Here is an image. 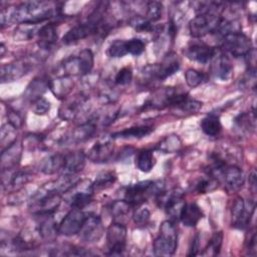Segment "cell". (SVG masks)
<instances>
[{"label":"cell","instance_id":"cell-1","mask_svg":"<svg viewBox=\"0 0 257 257\" xmlns=\"http://www.w3.org/2000/svg\"><path fill=\"white\" fill-rule=\"evenodd\" d=\"M178 246V233L172 221H164L160 227L159 236L154 242L156 256H172Z\"/></svg>","mask_w":257,"mask_h":257},{"label":"cell","instance_id":"cell-2","mask_svg":"<svg viewBox=\"0 0 257 257\" xmlns=\"http://www.w3.org/2000/svg\"><path fill=\"white\" fill-rule=\"evenodd\" d=\"M61 203L60 192L54 188L48 189L45 193H36L33 197L30 208L36 216L53 215Z\"/></svg>","mask_w":257,"mask_h":257},{"label":"cell","instance_id":"cell-3","mask_svg":"<svg viewBox=\"0 0 257 257\" xmlns=\"http://www.w3.org/2000/svg\"><path fill=\"white\" fill-rule=\"evenodd\" d=\"M222 47L234 57H246L254 49L251 39L241 31L224 35L222 37Z\"/></svg>","mask_w":257,"mask_h":257},{"label":"cell","instance_id":"cell-4","mask_svg":"<svg viewBox=\"0 0 257 257\" xmlns=\"http://www.w3.org/2000/svg\"><path fill=\"white\" fill-rule=\"evenodd\" d=\"M255 211V202L251 200H245L238 197L232 206V226L239 230L246 229L253 217Z\"/></svg>","mask_w":257,"mask_h":257},{"label":"cell","instance_id":"cell-5","mask_svg":"<svg viewBox=\"0 0 257 257\" xmlns=\"http://www.w3.org/2000/svg\"><path fill=\"white\" fill-rule=\"evenodd\" d=\"M68 191H72L67 199L69 206L71 208L81 210L92 201L94 189L90 181L82 180L74 183Z\"/></svg>","mask_w":257,"mask_h":257},{"label":"cell","instance_id":"cell-6","mask_svg":"<svg viewBox=\"0 0 257 257\" xmlns=\"http://www.w3.org/2000/svg\"><path fill=\"white\" fill-rule=\"evenodd\" d=\"M221 16L212 13L197 14L189 22V31L192 37L200 38L208 33H214Z\"/></svg>","mask_w":257,"mask_h":257},{"label":"cell","instance_id":"cell-7","mask_svg":"<svg viewBox=\"0 0 257 257\" xmlns=\"http://www.w3.org/2000/svg\"><path fill=\"white\" fill-rule=\"evenodd\" d=\"M126 227L118 222L111 223L106 231L107 255H120L125 248Z\"/></svg>","mask_w":257,"mask_h":257},{"label":"cell","instance_id":"cell-8","mask_svg":"<svg viewBox=\"0 0 257 257\" xmlns=\"http://www.w3.org/2000/svg\"><path fill=\"white\" fill-rule=\"evenodd\" d=\"M159 207L163 208L172 218H179L182 207L184 206V194L179 190H174L169 193L165 191L157 196Z\"/></svg>","mask_w":257,"mask_h":257},{"label":"cell","instance_id":"cell-9","mask_svg":"<svg viewBox=\"0 0 257 257\" xmlns=\"http://www.w3.org/2000/svg\"><path fill=\"white\" fill-rule=\"evenodd\" d=\"M148 195H154V182L142 181L126 188L124 200L132 207H139L146 201Z\"/></svg>","mask_w":257,"mask_h":257},{"label":"cell","instance_id":"cell-10","mask_svg":"<svg viewBox=\"0 0 257 257\" xmlns=\"http://www.w3.org/2000/svg\"><path fill=\"white\" fill-rule=\"evenodd\" d=\"M86 215L80 209L72 208L58 224V232L64 236H72L78 234Z\"/></svg>","mask_w":257,"mask_h":257},{"label":"cell","instance_id":"cell-11","mask_svg":"<svg viewBox=\"0 0 257 257\" xmlns=\"http://www.w3.org/2000/svg\"><path fill=\"white\" fill-rule=\"evenodd\" d=\"M78 234L80 239L84 242H97L103 234V225L100 217L94 214L86 215V218Z\"/></svg>","mask_w":257,"mask_h":257},{"label":"cell","instance_id":"cell-12","mask_svg":"<svg viewBox=\"0 0 257 257\" xmlns=\"http://www.w3.org/2000/svg\"><path fill=\"white\" fill-rule=\"evenodd\" d=\"M180 68V62L178 58L174 56H168L160 64L149 65L145 68L146 74L153 76L159 80H164L169 76L173 75Z\"/></svg>","mask_w":257,"mask_h":257},{"label":"cell","instance_id":"cell-13","mask_svg":"<svg viewBox=\"0 0 257 257\" xmlns=\"http://www.w3.org/2000/svg\"><path fill=\"white\" fill-rule=\"evenodd\" d=\"M184 53L190 60L206 64L214 59L217 54V50L216 48L204 43H194L189 45L184 50Z\"/></svg>","mask_w":257,"mask_h":257},{"label":"cell","instance_id":"cell-14","mask_svg":"<svg viewBox=\"0 0 257 257\" xmlns=\"http://www.w3.org/2000/svg\"><path fill=\"white\" fill-rule=\"evenodd\" d=\"M85 164V155L82 152H73L65 156L64 166L62 168V177L72 180L82 171Z\"/></svg>","mask_w":257,"mask_h":257},{"label":"cell","instance_id":"cell-15","mask_svg":"<svg viewBox=\"0 0 257 257\" xmlns=\"http://www.w3.org/2000/svg\"><path fill=\"white\" fill-rule=\"evenodd\" d=\"M221 177L229 192H238L245 183L242 170L236 166H226Z\"/></svg>","mask_w":257,"mask_h":257},{"label":"cell","instance_id":"cell-16","mask_svg":"<svg viewBox=\"0 0 257 257\" xmlns=\"http://www.w3.org/2000/svg\"><path fill=\"white\" fill-rule=\"evenodd\" d=\"M113 152V144L110 140L98 141L88 151L87 157L91 162L104 163L106 162Z\"/></svg>","mask_w":257,"mask_h":257},{"label":"cell","instance_id":"cell-17","mask_svg":"<svg viewBox=\"0 0 257 257\" xmlns=\"http://www.w3.org/2000/svg\"><path fill=\"white\" fill-rule=\"evenodd\" d=\"M204 217V213L196 203H185L180 212L179 219L186 227H195Z\"/></svg>","mask_w":257,"mask_h":257},{"label":"cell","instance_id":"cell-18","mask_svg":"<svg viewBox=\"0 0 257 257\" xmlns=\"http://www.w3.org/2000/svg\"><path fill=\"white\" fill-rule=\"evenodd\" d=\"M22 146L14 142L2 151L1 167L2 171H10L16 167L21 158Z\"/></svg>","mask_w":257,"mask_h":257},{"label":"cell","instance_id":"cell-19","mask_svg":"<svg viewBox=\"0 0 257 257\" xmlns=\"http://www.w3.org/2000/svg\"><path fill=\"white\" fill-rule=\"evenodd\" d=\"M57 38L56 26L52 22L42 25L37 31V43L42 49H50L56 43Z\"/></svg>","mask_w":257,"mask_h":257},{"label":"cell","instance_id":"cell-20","mask_svg":"<svg viewBox=\"0 0 257 257\" xmlns=\"http://www.w3.org/2000/svg\"><path fill=\"white\" fill-rule=\"evenodd\" d=\"M29 70V65L22 61H17L2 65L1 67V81L10 82L22 77Z\"/></svg>","mask_w":257,"mask_h":257},{"label":"cell","instance_id":"cell-21","mask_svg":"<svg viewBox=\"0 0 257 257\" xmlns=\"http://www.w3.org/2000/svg\"><path fill=\"white\" fill-rule=\"evenodd\" d=\"M40 222L38 224L39 235L47 241H53L56 238L58 232V225L53 221L52 215H41Z\"/></svg>","mask_w":257,"mask_h":257},{"label":"cell","instance_id":"cell-22","mask_svg":"<svg viewBox=\"0 0 257 257\" xmlns=\"http://www.w3.org/2000/svg\"><path fill=\"white\" fill-rule=\"evenodd\" d=\"M214 58H216L213 65V72L215 76L224 81L230 79L233 75V66L229 58L224 54H221L218 57L215 56Z\"/></svg>","mask_w":257,"mask_h":257},{"label":"cell","instance_id":"cell-23","mask_svg":"<svg viewBox=\"0 0 257 257\" xmlns=\"http://www.w3.org/2000/svg\"><path fill=\"white\" fill-rule=\"evenodd\" d=\"M47 88H49V79L35 78L27 86V88L24 92V96L29 101L33 102L36 99L42 97V94L44 93V91Z\"/></svg>","mask_w":257,"mask_h":257},{"label":"cell","instance_id":"cell-24","mask_svg":"<svg viewBox=\"0 0 257 257\" xmlns=\"http://www.w3.org/2000/svg\"><path fill=\"white\" fill-rule=\"evenodd\" d=\"M154 131L151 125H139L125 128L111 135L112 139H142L149 136Z\"/></svg>","mask_w":257,"mask_h":257},{"label":"cell","instance_id":"cell-25","mask_svg":"<svg viewBox=\"0 0 257 257\" xmlns=\"http://www.w3.org/2000/svg\"><path fill=\"white\" fill-rule=\"evenodd\" d=\"M64 161H65V156L63 155H60V154L51 155L42 161L40 165V170L42 173L46 175H52L62 170L64 166Z\"/></svg>","mask_w":257,"mask_h":257},{"label":"cell","instance_id":"cell-26","mask_svg":"<svg viewBox=\"0 0 257 257\" xmlns=\"http://www.w3.org/2000/svg\"><path fill=\"white\" fill-rule=\"evenodd\" d=\"M201 128L203 133L209 137H216L222 130L220 118L216 114H208L201 120Z\"/></svg>","mask_w":257,"mask_h":257},{"label":"cell","instance_id":"cell-27","mask_svg":"<svg viewBox=\"0 0 257 257\" xmlns=\"http://www.w3.org/2000/svg\"><path fill=\"white\" fill-rule=\"evenodd\" d=\"M155 157L154 154L151 150H142L138 156H137V167L140 171L144 172V173H149L152 171V169L155 166Z\"/></svg>","mask_w":257,"mask_h":257},{"label":"cell","instance_id":"cell-28","mask_svg":"<svg viewBox=\"0 0 257 257\" xmlns=\"http://www.w3.org/2000/svg\"><path fill=\"white\" fill-rule=\"evenodd\" d=\"M95 133V124L92 121L84 122L77 126L71 134V141L75 143L88 140Z\"/></svg>","mask_w":257,"mask_h":257},{"label":"cell","instance_id":"cell-29","mask_svg":"<svg viewBox=\"0 0 257 257\" xmlns=\"http://www.w3.org/2000/svg\"><path fill=\"white\" fill-rule=\"evenodd\" d=\"M78 61H79V70H80V75H86L88 74L94 63V58H93V53L90 49L85 48L82 49L79 54L77 55Z\"/></svg>","mask_w":257,"mask_h":257},{"label":"cell","instance_id":"cell-30","mask_svg":"<svg viewBox=\"0 0 257 257\" xmlns=\"http://www.w3.org/2000/svg\"><path fill=\"white\" fill-rule=\"evenodd\" d=\"M71 86H72L71 82L63 76L60 77L59 79L49 80V88L53 91V93L57 97L65 96L70 91Z\"/></svg>","mask_w":257,"mask_h":257},{"label":"cell","instance_id":"cell-31","mask_svg":"<svg viewBox=\"0 0 257 257\" xmlns=\"http://www.w3.org/2000/svg\"><path fill=\"white\" fill-rule=\"evenodd\" d=\"M223 243V233L221 231L215 232L210 241L208 242L207 247L205 248L204 252L201 253L202 255H207V256H215L218 255Z\"/></svg>","mask_w":257,"mask_h":257},{"label":"cell","instance_id":"cell-32","mask_svg":"<svg viewBox=\"0 0 257 257\" xmlns=\"http://www.w3.org/2000/svg\"><path fill=\"white\" fill-rule=\"evenodd\" d=\"M115 180H116V176L114 175V173L112 172L101 173L96 177L94 183H92L93 189L95 191V189L98 190V189L108 188L115 182Z\"/></svg>","mask_w":257,"mask_h":257},{"label":"cell","instance_id":"cell-33","mask_svg":"<svg viewBox=\"0 0 257 257\" xmlns=\"http://www.w3.org/2000/svg\"><path fill=\"white\" fill-rule=\"evenodd\" d=\"M235 124L242 131V132H250V130H254L255 127V115L252 116L250 113L243 112L236 116Z\"/></svg>","mask_w":257,"mask_h":257},{"label":"cell","instance_id":"cell-34","mask_svg":"<svg viewBox=\"0 0 257 257\" xmlns=\"http://www.w3.org/2000/svg\"><path fill=\"white\" fill-rule=\"evenodd\" d=\"M107 53L110 57L113 58H120L123 57L125 54H127L126 50V44L124 40L116 39L110 43L107 49Z\"/></svg>","mask_w":257,"mask_h":257},{"label":"cell","instance_id":"cell-35","mask_svg":"<svg viewBox=\"0 0 257 257\" xmlns=\"http://www.w3.org/2000/svg\"><path fill=\"white\" fill-rule=\"evenodd\" d=\"M207 177L208 178L201 179L195 185V191L198 194H206V193L211 192L217 188V179H215L209 175Z\"/></svg>","mask_w":257,"mask_h":257},{"label":"cell","instance_id":"cell-36","mask_svg":"<svg viewBox=\"0 0 257 257\" xmlns=\"http://www.w3.org/2000/svg\"><path fill=\"white\" fill-rule=\"evenodd\" d=\"M163 4L158 1H151L147 4V19L151 22H155L162 17Z\"/></svg>","mask_w":257,"mask_h":257},{"label":"cell","instance_id":"cell-37","mask_svg":"<svg viewBox=\"0 0 257 257\" xmlns=\"http://www.w3.org/2000/svg\"><path fill=\"white\" fill-rule=\"evenodd\" d=\"M205 76L202 72L194 69V68H189L186 72H185V79H186V83L190 86V87H196L199 84H201L204 80Z\"/></svg>","mask_w":257,"mask_h":257},{"label":"cell","instance_id":"cell-38","mask_svg":"<svg viewBox=\"0 0 257 257\" xmlns=\"http://www.w3.org/2000/svg\"><path fill=\"white\" fill-rule=\"evenodd\" d=\"M30 179V175L25 171H18L10 174V178L7 180V186L20 187L26 184Z\"/></svg>","mask_w":257,"mask_h":257},{"label":"cell","instance_id":"cell-39","mask_svg":"<svg viewBox=\"0 0 257 257\" xmlns=\"http://www.w3.org/2000/svg\"><path fill=\"white\" fill-rule=\"evenodd\" d=\"M130 23L136 30L141 32H152L155 30L152 22L149 21L147 18H143L141 16H135L134 18H132Z\"/></svg>","mask_w":257,"mask_h":257},{"label":"cell","instance_id":"cell-40","mask_svg":"<svg viewBox=\"0 0 257 257\" xmlns=\"http://www.w3.org/2000/svg\"><path fill=\"white\" fill-rule=\"evenodd\" d=\"M125 44H126L127 53L135 55V56L142 54L146 48L145 42L140 38H132V39L125 41Z\"/></svg>","mask_w":257,"mask_h":257},{"label":"cell","instance_id":"cell-41","mask_svg":"<svg viewBox=\"0 0 257 257\" xmlns=\"http://www.w3.org/2000/svg\"><path fill=\"white\" fill-rule=\"evenodd\" d=\"M181 145V142L179 140L178 137L176 136H170L168 138H166L158 147V149L160 151H163L165 153H172L176 150L179 149Z\"/></svg>","mask_w":257,"mask_h":257},{"label":"cell","instance_id":"cell-42","mask_svg":"<svg viewBox=\"0 0 257 257\" xmlns=\"http://www.w3.org/2000/svg\"><path fill=\"white\" fill-rule=\"evenodd\" d=\"M132 206L125 200H118L111 204L110 212L114 217H122L130 212Z\"/></svg>","mask_w":257,"mask_h":257},{"label":"cell","instance_id":"cell-43","mask_svg":"<svg viewBox=\"0 0 257 257\" xmlns=\"http://www.w3.org/2000/svg\"><path fill=\"white\" fill-rule=\"evenodd\" d=\"M201 107H202V102L190 97H187L180 105L177 106V108L188 113H196L197 111L200 110Z\"/></svg>","mask_w":257,"mask_h":257},{"label":"cell","instance_id":"cell-44","mask_svg":"<svg viewBox=\"0 0 257 257\" xmlns=\"http://www.w3.org/2000/svg\"><path fill=\"white\" fill-rule=\"evenodd\" d=\"M31 108H32V110L35 114L44 115L50 109V102L42 96V97H40V98H38V99H36L35 101L32 102Z\"/></svg>","mask_w":257,"mask_h":257},{"label":"cell","instance_id":"cell-45","mask_svg":"<svg viewBox=\"0 0 257 257\" xmlns=\"http://www.w3.org/2000/svg\"><path fill=\"white\" fill-rule=\"evenodd\" d=\"M133 79V71L131 67H123L116 73L114 77V82L118 85H126Z\"/></svg>","mask_w":257,"mask_h":257},{"label":"cell","instance_id":"cell-46","mask_svg":"<svg viewBox=\"0 0 257 257\" xmlns=\"http://www.w3.org/2000/svg\"><path fill=\"white\" fill-rule=\"evenodd\" d=\"M137 208L138 209H136V211L133 215L134 222L138 225H144L150 220L151 213H150L148 208H141L140 206L137 207Z\"/></svg>","mask_w":257,"mask_h":257},{"label":"cell","instance_id":"cell-47","mask_svg":"<svg viewBox=\"0 0 257 257\" xmlns=\"http://www.w3.org/2000/svg\"><path fill=\"white\" fill-rule=\"evenodd\" d=\"M7 116H8V123L12 124L15 128H18L21 126L22 124V118L20 116V114L15 111V110H9V112L7 113Z\"/></svg>","mask_w":257,"mask_h":257},{"label":"cell","instance_id":"cell-48","mask_svg":"<svg viewBox=\"0 0 257 257\" xmlns=\"http://www.w3.org/2000/svg\"><path fill=\"white\" fill-rule=\"evenodd\" d=\"M247 250L249 251V254H251V251H253V254H255V245H256V234L253 230L249 233V240L246 241Z\"/></svg>","mask_w":257,"mask_h":257},{"label":"cell","instance_id":"cell-49","mask_svg":"<svg viewBox=\"0 0 257 257\" xmlns=\"http://www.w3.org/2000/svg\"><path fill=\"white\" fill-rule=\"evenodd\" d=\"M199 245H200V235L197 234L192 241V245L190 247V252L188 253L189 256H195L198 254V250H199Z\"/></svg>","mask_w":257,"mask_h":257},{"label":"cell","instance_id":"cell-50","mask_svg":"<svg viewBox=\"0 0 257 257\" xmlns=\"http://www.w3.org/2000/svg\"><path fill=\"white\" fill-rule=\"evenodd\" d=\"M249 185H250V188H251L252 192L255 193V191H256V174H255V171H252V173L249 176Z\"/></svg>","mask_w":257,"mask_h":257}]
</instances>
